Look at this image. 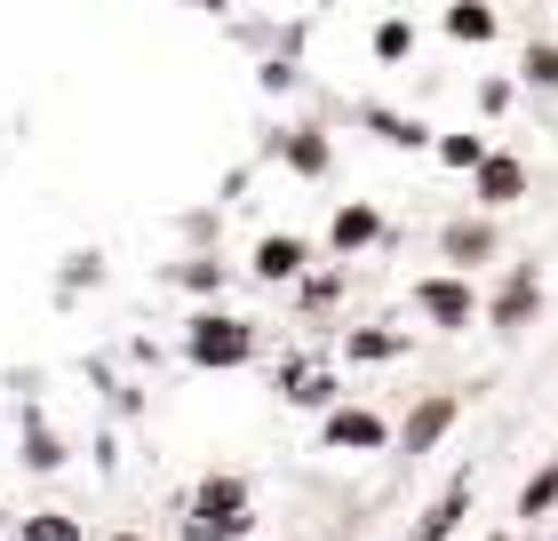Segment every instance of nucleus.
Returning <instances> with one entry per match:
<instances>
[{"mask_svg": "<svg viewBox=\"0 0 558 541\" xmlns=\"http://www.w3.org/2000/svg\"><path fill=\"white\" fill-rule=\"evenodd\" d=\"M184 533H192V541H240V533H247V494H240V478H208V485H199Z\"/></svg>", "mask_w": 558, "mask_h": 541, "instance_id": "1", "label": "nucleus"}, {"mask_svg": "<svg viewBox=\"0 0 558 541\" xmlns=\"http://www.w3.org/2000/svg\"><path fill=\"white\" fill-rule=\"evenodd\" d=\"M247 351H256V334H247L240 319H199L192 327V358L199 367H240Z\"/></svg>", "mask_w": 558, "mask_h": 541, "instance_id": "2", "label": "nucleus"}, {"mask_svg": "<svg viewBox=\"0 0 558 541\" xmlns=\"http://www.w3.org/2000/svg\"><path fill=\"white\" fill-rule=\"evenodd\" d=\"M439 327H471V287H454V279H430V287L415 295Z\"/></svg>", "mask_w": 558, "mask_h": 541, "instance_id": "3", "label": "nucleus"}, {"mask_svg": "<svg viewBox=\"0 0 558 541\" xmlns=\"http://www.w3.org/2000/svg\"><path fill=\"white\" fill-rule=\"evenodd\" d=\"M543 303V287H535V271H511V287L495 295V327H526V311Z\"/></svg>", "mask_w": 558, "mask_h": 541, "instance_id": "4", "label": "nucleus"}, {"mask_svg": "<svg viewBox=\"0 0 558 541\" xmlns=\"http://www.w3.org/2000/svg\"><path fill=\"white\" fill-rule=\"evenodd\" d=\"M447 422H454V398H423V406H415V422H408V454H423Z\"/></svg>", "mask_w": 558, "mask_h": 541, "instance_id": "5", "label": "nucleus"}, {"mask_svg": "<svg viewBox=\"0 0 558 541\" xmlns=\"http://www.w3.org/2000/svg\"><path fill=\"white\" fill-rule=\"evenodd\" d=\"M327 446H384V422L375 415H327Z\"/></svg>", "mask_w": 558, "mask_h": 541, "instance_id": "6", "label": "nucleus"}, {"mask_svg": "<svg viewBox=\"0 0 558 541\" xmlns=\"http://www.w3.org/2000/svg\"><path fill=\"white\" fill-rule=\"evenodd\" d=\"M478 192H487V199H519L526 192V168L519 160H478Z\"/></svg>", "mask_w": 558, "mask_h": 541, "instance_id": "7", "label": "nucleus"}, {"mask_svg": "<svg viewBox=\"0 0 558 541\" xmlns=\"http://www.w3.org/2000/svg\"><path fill=\"white\" fill-rule=\"evenodd\" d=\"M447 33H454V40H487V33H495V9H478V0H463V9L447 16Z\"/></svg>", "mask_w": 558, "mask_h": 541, "instance_id": "8", "label": "nucleus"}, {"mask_svg": "<svg viewBox=\"0 0 558 541\" xmlns=\"http://www.w3.org/2000/svg\"><path fill=\"white\" fill-rule=\"evenodd\" d=\"M295 263H303V247H295V239H264V255H256V271H264V279H288Z\"/></svg>", "mask_w": 558, "mask_h": 541, "instance_id": "9", "label": "nucleus"}, {"mask_svg": "<svg viewBox=\"0 0 558 541\" xmlns=\"http://www.w3.org/2000/svg\"><path fill=\"white\" fill-rule=\"evenodd\" d=\"M367 239H375V216L367 208H343L336 216V247H367Z\"/></svg>", "mask_w": 558, "mask_h": 541, "instance_id": "10", "label": "nucleus"}, {"mask_svg": "<svg viewBox=\"0 0 558 541\" xmlns=\"http://www.w3.org/2000/svg\"><path fill=\"white\" fill-rule=\"evenodd\" d=\"M495 239H487V231H478V223H454L447 231V255H454V263H471V255H487Z\"/></svg>", "mask_w": 558, "mask_h": 541, "instance_id": "11", "label": "nucleus"}, {"mask_svg": "<svg viewBox=\"0 0 558 541\" xmlns=\"http://www.w3.org/2000/svg\"><path fill=\"white\" fill-rule=\"evenodd\" d=\"M454 518H463V485H454V494H447V502H439V509H430V518L415 526V541H439V533H447Z\"/></svg>", "mask_w": 558, "mask_h": 541, "instance_id": "12", "label": "nucleus"}, {"mask_svg": "<svg viewBox=\"0 0 558 541\" xmlns=\"http://www.w3.org/2000/svg\"><path fill=\"white\" fill-rule=\"evenodd\" d=\"M24 541H81L72 518H24Z\"/></svg>", "mask_w": 558, "mask_h": 541, "instance_id": "13", "label": "nucleus"}, {"mask_svg": "<svg viewBox=\"0 0 558 541\" xmlns=\"http://www.w3.org/2000/svg\"><path fill=\"white\" fill-rule=\"evenodd\" d=\"M526 81H535V88H558V48H526Z\"/></svg>", "mask_w": 558, "mask_h": 541, "instance_id": "14", "label": "nucleus"}, {"mask_svg": "<svg viewBox=\"0 0 558 541\" xmlns=\"http://www.w3.org/2000/svg\"><path fill=\"white\" fill-rule=\"evenodd\" d=\"M550 502H558V470H543V478L519 494V509H526V518H535V509H550Z\"/></svg>", "mask_w": 558, "mask_h": 541, "instance_id": "15", "label": "nucleus"}, {"mask_svg": "<svg viewBox=\"0 0 558 541\" xmlns=\"http://www.w3.org/2000/svg\"><path fill=\"white\" fill-rule=\"evenodd\" d=\"M408 40H415L408 24H384V33H375V57H408Z\"/></svg>", "mask_w": 558, "mask_h": 541, "instance_id": "16", "label": "nucleus"}, {"mask_svg": "<svg viewBox=\"0 0 558 541\" xmlns=\"http://www.w3.org/2000/svg\"><path fill=\"white\" fill-rule=\"evenodd\" d=\"M439 151H447V160H454V168H471V160H478V136H447Z\"/></svg>", "mask_w": 558, "mask_h": 541, "instance_id": "17", "label": "nucleus"}, {"mask_svg": "<svg viewBox=\"0 0 558 541\" xmlns=\"http://www.w3.org/2000/svg\"><path fill=\"white\" fill-rule=\"evenodd\" d=\"M120 541H136V533H120Z\"/></svg>", "mask_w": 558, "mask_h": 541, "instance_id": "18", "label": "nucleus"}]
</instances>
